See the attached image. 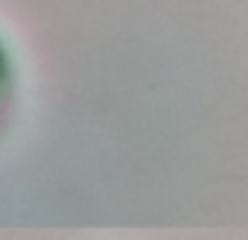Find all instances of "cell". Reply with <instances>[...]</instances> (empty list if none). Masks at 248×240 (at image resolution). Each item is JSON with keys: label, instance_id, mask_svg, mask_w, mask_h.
<instances>
[{"label": "cell", "instance_id": "cell-1", "mask_svg": "<svg viewBox=\"0 0 248 240\" xmlns=\"http://www.w3.org/2000/svg\"><path fill=\"white\" fill-rule=\"evenodd\" d=\"M6 100H9V68H6V56L0 53V117H3Z\"/></svg>", "mask_w": 248, "mask_h": 240}]
</instances>
